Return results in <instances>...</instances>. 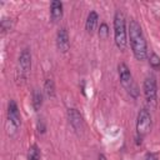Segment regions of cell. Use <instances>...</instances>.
I'll return each mask as SVG.
<instances>
[{"mask_svg":"<svg viewBox=\"0 0 160 160\" xmlns=\"http://www.w3.org/2000/svg\"><path fill=\"white\" fill-rule=\"evenodd\" d=\"M128 35L130 39V46H131L132 54L136 58V60H139V61L145 60L148 56L146 40H145V36H144V32H142L140 24L134 19H131L129 22Z\"/></svg>","mask_w":160,"mask_h":160,"instance_id":"cell-1","label":"cell"},{"mask_svg":"<svg viewBox=\"0 0 160 160\" xmlns=\"http://www.w3.org/2000/svg\"><path fill=\"white\" fill-rule=\"evenodd\" d=\"M114 40L116 46L124 51L128 45V31H126V24H125V16L124 14L118 10L114 15Z\"/></svg>","mask_w":160,"mask_h":160,"instance_id":"cell-2","label":"cell"},{"mask_svg":"<svg viewBox=\"0 0 160 160\" xmlns=\"http://www.w3.org/2000/svg\"><path fill=\"white\" fill-rule=\"evenodd\" d=\"M31 70V52L28 48L22 49L19 60H18V68H16V80L19 82H25L29 78Z\"/></svg>","mask_w":160,"mask_h":160,"instance_id":"cell-3","label":"cell"},{"mask_svg":"<svg viewBox=\"0 0 160 160\" xmlns=\"http://www.w3.org/2000/svg\"><path fill=\"white\" fill-rule=\"evenodd\" d=\"M118 71H119V79H120L121 85L128 90V92L132 98H136L138 96V89H136V85L134 84L132 75H131L128 65L125 62H120L118 65Z\"/></svg>","mask_w":160,"mask_h":160,"instance_id":"cell-4","label":"cell"},{"mask_svg":"<svg viewBox=\"0 0 160 160\" xmlns=\"http://www.w3.org/2000/svg\"><path fill=\"white\" fill-rule=\"evenodd\" d=\"M151 130V115L148 109H141L136 119V134L140 139L148 135Z\"/></svg>","mask_w":160,"mask_h":160,"instance_id":"cell-5","label":"cell"},{"mask_svg":"<svg viewBox=\"0 0 160 160\" xmlns=\"http://www.w3.org/2000/svg\"><path fill=\"white\" fill-rule=\"evenodd\" d=\"M142 90H144V95L146 101L151 105L156 102V98H158V85H156V80L154 76H148L144 80V85H142Z\"/></svg>","mask_w":160,"mask_h":160,"instance_id":"cell-6","label":"cell"},{"mask_svg":"<svg viewBox=\"0 0 160 160\" xmlns=\"http://www.w3.org/2000/svg\"><path fill=\"white\" fill-rule=\"evenodd\" d=\"M8 125H11L14 131H18L21 125V115L18 104L14 100H10L8 104Z\"/></svg>","mask_w":160,"mask_h":160,"instance_id":"cell-7","label":"cell"},{"mask_svg":"<svg viewBox=\"0 0 160 160\" xmlns=\"http://www.w3.org/2000/svg\"><path fill=\"white\" fill-rule=\"evenodd\" d=\"M56 46L59 51L66 52L70 48V40H69V32L66 28H60L56 34Z\"/></svg>","mask_w":160,"mask_h":160,"instance_id":"cell-8","label":"cell"},{"mask_svg":"<svg viewBox=\"0 0 160 160\" xmlns=\"http://www.w3.org/2000/svg\"><path fill=\"white\" fill-rule=\"evenodd\" d=\"M68 119H69V122H70V125L72 126L74 130L80 131L82 129V124H84L82 116H81V114L76 109L72 108V109L68 110Z\"/></svg>","mask_w":160,"mask_h":160,"instance_id":"cell-9","label":"cell"},{"mask_svg":"<svg viewBox=\"0 0 160 160\" xmlns=\"http://www.w3.org/2000/svg\"><path fill=\"white\" fill-rule=\"evenodd\" d=\"M62 2L61 1H58V0H54L50 2V19L51 21L54 22H58L61 18H62Z\"/></svg>","mask_w":160,"mask_h":160,"instance_id":"cell-10","label":"cell"},{"mask_svg":"<svg viewBox=\"0 0 160 160\" xmlns=\"http://www.w3.org/2000/svg\"><path fill=\"white\" fill-rule=\"evenodd\" d=\"M98 20H99V15L96 11H90L88 18H86V22H85V29L88 32H94V30L96 29L98 25Z\"/></svg>","mask_w":160,"mask_h":160,"instance_id":"cell-11","label":"cell"},{"mask_svg":"<svg viewBox=\"0 0 160 160\" xmlns=\"http://www.w3.org/2000/svg\"><path fill=\"white\" fill-rule=\"evenodd\" d=\"M44 92L48 98L52 99L55 96V84L51 79H46L45 84H44Z\"/></svg>","mask_w":160,"mask_h":160,"instance_id":"cell-12","label":"cell"},{"mask_svg":"<svg viewBox=\"0 0 160 160\" xmlns=\"http://www.w3.org/2000/svg\"><path fill=\"white\" fill-rule=\"evenodd\" d=\"M32 108L35 109V111H38L40 108H41V105H42V94H41V91H39V90H34V92H32Z\"/></svg>","mask_w":160,"mask_h":160,"instance_id":"cell-13","label":"cell"},{"mask_svg":"<svg viewBox=\"0 0 160 160\" xmlns=\"http://www.w3.org/2000/svg\"><path fill=\"white\" fill-rule=\"evenodd\" d=\"M28 158L29 160H40V150L38 148V145H31L28 152Z\"/></svg>","mask_w":160,"mask_h":160,"instance_id":"cell-14","label":"cell"},{"mask_svg":"<svg viewBox=\"0 0 160 160\" xmlns=\"http://www.w3.org/2000/svg\"><path fill=\"white\" fill-rule=\"evenodd\" d=\"M149 62H150V66L155 70L160 69V58L155 54V52H151L150 56H149Z\"/></svg>","mask_w":160,"mask_h":160,"instance_id":"cell-15","label":"cell"},{"mask_svg":"<svg viewBox=\"0 0 160 160\" xmlns=\"http://www.w3.org/2000/svg\"><path fill=\"white\" fill-rule=\"evenodd\" d=\"M108 35H109V28H108V25L104 22V24H101L100 28H99V36H100V39H106Z\"/></svg>","mask_w":160,"mask_h":160,"instance_id":"cell-16","label":"cell"},{"mask_svg":"<svg viewBox=\"0 0 160 160\" xmlns=\"http://www.w3.org/2000/svg\"><path fill=\"white\" fill-rule=\"evenodd\" d=\"M11 29V19H6L4 18L1 20V30H2V34H5L8 30Z\"/></svg>","mask_w":160,"mask_h":160,"instance_id":"cell-17","label":"cell"},{"mask_svg":"<svg viewBox=\"0 0 160 160\" xmlns=\"http://www.w3.org/2000/svg\"><path fill=\"white\" fill-rule=\"evenodd\" d=\"M145 160H158V156L154 152H148L145 156Z\"/></svg>","mask_w":160,"mask_h":160,"instance_id":"cell-18","label":"cell"}]
</instances>
